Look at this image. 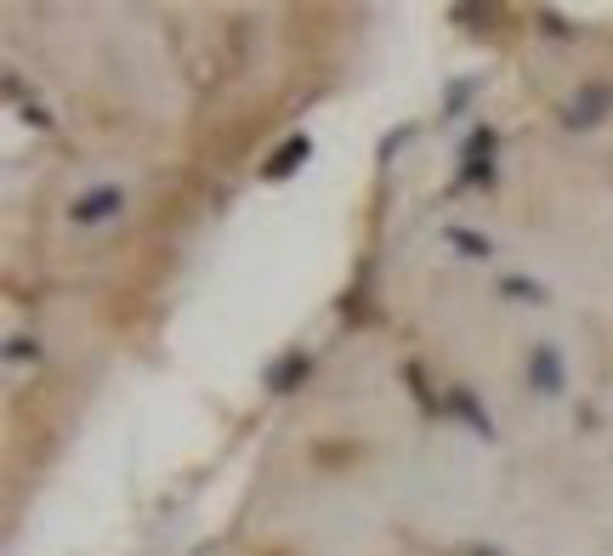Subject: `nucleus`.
<instances>
[{
  "label": "nucleus",
  "mask_w": 613,
  "mask_h": 556,
  "mask_svg": "<svg viewBox=\"0 0 613 556\" xmlns=\"http://www.w3.org/2000/svg\"><path fill=\"white\" fill-rule=\"evenodd\" d=\"M125 210V188L120 182H103V188H91V193H80L69 205V222L74 227H103V222H114Z\"/></svg>",
  "instance_id": "nucleus-2"
},
{
  "label": "nucleus",
  "mask_w": 613,
  "mask_h": 556,
  "mask_svg": "<svg viewBox=\"0 0 613 556\" xmlns=\"http://www.w3.org/2000/svg\"><path fill=\"white\" fill-rule=\"evenodd\" d=\"M494 148H500V131L494 125H477L466 137V154H460V188H494Z\"/></svg>",
  "instance_id": "nucleus-1"
},
{
  "label": "nucleus",
  "mask_w": 613,
  "mask_h": 556,
  "mask_svg": "<svg viewBox=\"0 0 613 556\" xmlns=\"http://www.w3.org/2000/svg\"><path fill=\"white\" fill-rule=\"evenodd\" d=\"M443 415L466 420V426H472V432L483 437V443H494V420H489V409H483V403H477L472 392H466V386H455V392L443 398Z\"/></svg>",
  "instance_id": "nucleus-7"
},
{
  "label": "nucleus",
  "mask_w": 613,
  "mask_h": 556,
  "mask_svg": "<svg viewBox=\"0 0 613 556\" xmlns=\"http://www.w3.org/2000/svg\"><path fill=\"white\" fill-rule=\"evenodd\" d=\"M613 114V86H579L574 97H568V108H562V125L568 131H591V125H602Z\"/></svg>",
  "instance_id": "nucleus-4"
},
{
  "label": "nucleus",
  "mask_w": 613,
  "mask_h": 556,
  "mask_svg": "<svg viewBox=\"0 0 613 556\" xmlns=\"http://www.w3.org/2000/svg\"><path fill=\"white\" fill-rule=\"evenodd\" d=\"M23 120H29V125H35V131H52V114H46V108H40V103H23Z\"/></svg>",
  "instance_id": "nucleus-11"
},
{
  "label": "nucleus",
  "mask_w": 613,
  "mask_h": 556,
  "mask_svg": "<svg viewBox=\"0 0 613 556\" xmlns=\"http://www.w3.org/2000/svg\"><path fill=\"white\" fill-rule=\"evenodd\" d=\"M443 239L455 244L466 261H489L494 256V239H489V233H472V227H455V222H449V227H443Z\"/></svg>",
  "instance_id": "nucleus-8"
},
{
  "label": "nucleus",
  "mask_w": 613,
  "mask_h": 556,
  "mask_svg": "<svg viewBox=\"0 0 613 556\" xmlns=\"http://www.w3.org/2000/svg\"><path fill=\"white\" fill-rule=\"evenodd\" d=\"M307 159H313V137H307V131H296V137H284L279 148L267 154L262 176H267V182H284V176H296Z\"/></svg>",
  "instance_id": "nucleus-6"
},
{
  "label": "nucleus",
  "mask_w": 613,
  "mask_h": 556,
  "mask_svg": "<svg viewBox=\"0 0 613 556\" xmlns=\"http://www.w3.org/2000/svg\"><path fill=\"white\" fill-rule=\"evenodd\" d=\"M500 296H511V301H528V307H545V301H551V290H545L540 278H523V273H511V278H500Z\"/></svg>",
  "instance_id": "nucleus-9"
},
{
  "label": "nucleus",
  "mask_w": 613,
  "mask_h": 556,
  "mask_svg": "<svg viewBox=\"0 0 613 556\" xmlns=\"http://www.w3.org/2000/svg\"><path fill=\"white\" fill-rule=\"evenodd\" d=\"M477 91V80H460V86H449V114H455L460 103H466V97H472Z\"/></svg>",
  "instance_id": "nucleus-12"
},
{
  "label": "nucleus",
  "mask_w": 613,
  "mask_h": 556,
  "mask_svg": "<svg viewBox=\"0 0 613 556\" xmlns=\"http://www.w3.org/2000/svg\"><path fill=\"white\" fill-rule=\"evenodd\" d=\"M307 375H313V352L290 347V352H279V358L267 364V392H273V398H290V392H301Z\"/></svg>",
  "instance_id": "nucleus-5"
},
{
  "label": "nucleus",
  "mask_w": 613,
  "mask_h": 556,
  "mask_svg": "<svg viewBox=\"0 0 613 556\" xmlns=\"http://www.w3.org/2000/svg\"><path fill=\"white\" fill-rule=\"evenodd\" d=\"M23 358H40L35 335H12V341H6V364H23Z\"/></svg>",
  "instance_id": "nucleus-10"
},
{
  "label": "nucleus",
  "mask_w": 613,
  "mask_h": 556,
  "mask_svg": "<svg viewBox=\"0 0 613 556\" xmlns=\"http://www.w3.org/2000/svg\"><path fill=\"white\" fill-rule=\"evenodd\" d=\"M528 392H540V398H562L568 392V369H562V352L551 341L528 347Z\"/></svg>",
  "instance_id": "nucleus-3"
}]
</instances>
